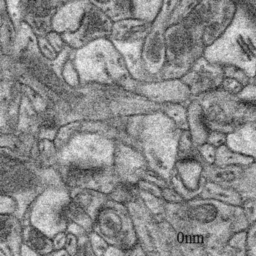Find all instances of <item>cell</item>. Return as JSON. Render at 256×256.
<instances>
[{
    "instance_id": "1",
    "label": "cell",
    "mask_w": 256,
    "mask_h": 256,
    "mask_svg": "<svg viewBox=\"0 0 256 256\" xmlns=\"http://www.w3.org/2000/svg\"><path fill=\"white\" fill-rule=\"evenodd\" d=\"M202 176L210 182L234 188L244 198H256V164L247 167L203 164Z\"/></svg>"
},
{
    "instance_id": "2",
    "label": "cell",
    "mask_w": 256,
    "mask_h": 256,
    "mask_svg": "<svg viewBox=\"0 0 256 256\" xmlns=\"http://www.w3.org/2000/svg\"><path fill=\"white\" fill-rule=\"evenodd\" d=\"M112 167L120 180L136 184L149 166L142 150L114 142Z\"/></svg>"
},
{
    "instance_id": "3",
    "label": "cell",
    "mask_w": 256,
    "mask_h": 256,
    "mask_svg": "<svg viewBox=\"0 0 256 256\" xmlns=\"http://www.w3.org/2000/svg\"><path fill=\"white\" fill-rule=\"evenodd\" d=\"M96 218L103 238L110 245L114 246L130 216L125 205L108 199L98 211Z\"/></svg>"
},
{
    "instance_id": "4",
    "label": "cell",
    "mask_w": 256,
    "mask_h": 256,
    "mask_svg": "<svg viewBox=\"0 0 256 256\" xmlns=\"http://www.w3.org/2000/svg\"><path fill=\"white\" fill-rule=\"evenodd\" d=\"M173 172L188 192L198 196L206 180L202 176L203 163L193 160L176 161Z\"/></svg>"
},
{
    "instance_id": "5",
    "label": "cell",
    "mask_w": 256,
    "mask_h": 256,
    "mask_svg": "<svg viewBox=\"0 0 256 256\" xmlns=\"http://www.w3.org/2000/svg\"><path fill=\"white\" fill-rule=\"evenodd\" d=\"M188 130L196 146L206 143L211 132L209 122L200 103L192 100L186 107Z\"/></svg>"
},
{
    "instance_id": "6",
    "label": "cell",
    "mask_w": 256,
    "mask_h": 256,
    "mask_svg": "<svg viewBox=\"0 0 256 256\" xmlns=\"http://www.w3.org/2000/svg\"><path fill=\"white\" fill-rule=\"evenodd\" d=\"M197 198L216 200L234 206H241L244 198L239 192L230 187L223 186L210 181H205Z\"/></svg>"
},
{
    "instance_id": "7",
    "label": "cell",
    "mask_w": 256,
    "mask_h": 256,
    "mask_svg": "<svg viewBox=\"0 0 256 256\" xmlns=\"http://www.w3.org/2000/svg\"><path fill=\"white\" fill-rule=\"evenodd\" d=\"M254 164H256V157L232 150L226 144L216 149L214 162V164L216 166L220 167L230 166L247 167Z\"/></svg>"
},
{
    "instance_id": "8",
    "label": "cell",
    "mask_w": 256,
    "mask_h": 256,
    "mask_svg": "<svg viewBox=\"0 0 256 256\" xmlns=\"http://www.w3.org/2000/svg\"><path fill=\"white\" fill-rule=\"evenodd\" d=\"M139 196V190L136 184L120 180L109 193L108 198L126 206L138 198Z\"/></svg>"
},
{
    "instance_id": "9",
    "label": "cell",
    "mask_w": 256,
    "mask_h": 256,
    "mask_svg": "<svg viewBox=\"0 0 256 256\" xmlns=\"http://www.w3.org/2000/svg\"><path fill=\"white\" fill-rule=\"evenodd\" d=\"M193 160L202 162L198 146L193 143L192 138L188 130H181L176 143V161Z\"/></svg>"
},
{
    "instance_id": "10",
    "label": "cell",
    "mask_w": 256,
    "mask_h": 256,
    "mask_svg": "<svg viewBox=\"0 0 256 256\" xmlns=\"http://www.w3.org/2000/svg\"><path fill=\"white\" fill-rule=\"evenodd\" d=\"M160 112L174 122L178 130H188L187 109L180 103H163L160 104Z\"/></svg>"
},
{
    "instance_id": "11",
    "label": "cell",
    "mask_w": 256,
    "mask_h": 256,
    "mask_svg": "<svg viewBox=\"0 0 256 256\" xmlns=\"http://www.w3.org/2000/svg\"><path fill=\"white\" fill-rule=\"evenodd\" d=\"M86 214L85 208L79 202H71L67 204L61 211V218L64 221L79 218Z\"/></svg>"
},
{
    "instance_id": "12",
    "label": "cell",
    "mask_w": 256,
    "mask_h": 256,
    "mask_svg": "<svg viewBox=\"0 0 256 256\" xmlns=\"http://www.w3.org/2000/svg\"><path fill=\"white\" fill-rule=\"evenodd\" d=\"M28 8L34 16L44 18L50 14L52 5L50 0H29Z\"/></svg>"
},
{
    "instance_id": "13",
    "label": "cell",
    "mask_w": 256,
    "mask_h": 256,
    "mask_svg": "<svg viewBox=\"0 0 256 256\" xmlns=\"http://www.w3.org/2000/svg\"><path fill=\"white\" fill-rule=\"evenodd\" d=\"M47 244V238L41 232L36 228L30 230L28 236V244L31 248L36 251H41L46 248Z\"/></svg>"
},
{
    "instance_id": "14",
    "label": "cell",
    "mask_w": 256,
    "mask_h": 256,
    "mask_svg": "<svg viewBox=\"0 0 256 256\" xmlns=\"http://www.w3.org/2000/svg\"><path fill=\"white\" fill-rule=\"evenodd\" d=\"M85 32L88 35H92L95 32H100L102 30L103 25L102 22L101 20L100 16L96 14V12H90V14L86 16L85 20Z\"/></svg>"
},
{
    "instance_id": "15",
    "label": "cell",
    "mask_w": 256,
    "mask_h": 256,
    "mask_svg": "<svg viewBox=\"0 0 256 256\" xmlns=\"http://www.w3.org/2000/svg\"><path fill=\"white\" fill-rule=\"evenodd\" d=\"M216 149L217 148L210 144L208 142L198 146V150L199 155H200V158L203 164H214Z\"/></svg>"
},
{
    "instance_id": "16",
    "label": "cell",
    "mask_w": 256,
    "mask_h": 256,
    "mask_svg": "<svg viewBox=\"0 0 256 256\" xmlns=\"http://www.w3.org/2000/svg\"><path fill=\"white\" fill-rule=\"evenodd\" d=\"M240 208L248 223L251 224L256 222V198H245L242 200Z\"/></svg>"
},
{
    "instance_id": "17",
    "label": "cell",
    "mask_w": 256,
    "mask_h": 256,
    "mask_svg": "<svg viewBox=\"0 0 256 256\" xmlns=\"http://www.w3.org/2000/svg\"><path fill=\"white\" fill-rule=\"evenodd\" d=\"M161 198L167 204H182L186 202L170 185L162 188Z\"/></svg>"
},
{
    "instance_id": "18",
    "label": "cell",
    "mask_w": 256,
    "mask_h": 256,
    "mask_svg": "<svg viewBox=\"0 0 256 256\" xmlns=\"http://www.w3.org/2000/svg\"><path fill=\"white\" fill-rule=\"evenodd\" d=\"M256 222L250 224L247 229L246 256H256Z\"/></svg>"
},
{
    "instance_id": "19",
    "label": "cell",
    "mask_w": 256,
    "mask_h": 256,
    "mask_svg": "<svg viewBox=\"0 0 256 256\" xmlns=\"http://www.w3.org/2000/svg\"><path fill=\"white\" fill-rule=\"evenodd\" d=\"M136 185H137L139 190L146 192L150 193V194L156 196V197L161 198L162 188H160L158 186L156 185L154 182L142 179L139 180L136 182Z\"/></svg>"
},
{
    "instance_id": "20",
    "label": "cell",
    "mask_w": 256,
    "mask_h": 256,
    "mask_svg": "<svg viewBox=\"0 0 256 256\" xmlns=\"http://www.w3.org/2000/svg\"><path fill=\"white\" fill-rule=\"evenodd\" d=\"M227 136L228 134L222 132L211 130L208 139H206V142L215 146L216 148H218L222 146V145L226 144Z\"/></svg>"
},
{
    "instance_id": "21",
    "label": "cell",
    "mask_w": 256,
    "mask_h": 256,
    "mask_svg": "<svg viewBox=\"0 0 256 256\" xmlns=\"http://www.w3.org/2000/svg\"><path fill=\"white\" fill-rule=\"evenodd\" d=\"M12 233V226L6 217L0 216V242L6 241Z\"/></svg>"
},
{
    "instance_id": "22",
    "label": "cell",
    "mask_w": 256,
    "mask_h": 256,
    "mask_svg": "<svg viewBox=\"0 0 256 256\" xmlns=\"http://www.w3.org/2000/svg\"><path fill=\"white\" fill-rule=\"evenodd\" d=\"M96 1L100 4H106V2H108L109 0H96Z\"/></svg>"
}]
</instances>
